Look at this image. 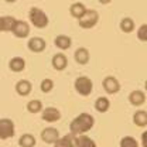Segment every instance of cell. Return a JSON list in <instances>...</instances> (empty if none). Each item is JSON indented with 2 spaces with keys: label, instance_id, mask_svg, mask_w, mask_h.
Listing matches in <instances>:
<instances>
[{
  "label": "cell",
  "instance_id": "obj_14",
  "mask_svg": "<svg viewBox=\"0 0 147 147\" xmlns=\"http://www.w3.org/2000/svg\"><path fill=\"white\" fill-rule=\"evenodd\" d=\"M129 102L133 105V106H142L146 103V93L143 91H133L130 92L129 95Z\"/></svg>",
  "mask_w": 147,
  "mask_h": 147
},
{
  "label": "cell",
  "instance_id": "obj_10",
  "mask_svg": "<svg viewBox=\"0 0 147 147\" xmlns=\"http://www.w3.org/2000/svg\"><path fill=\"white\" fill-rule=\"evenodd\" d=\"M58 137H59V133L55 127H45L41 131V139L47 144H54L58 140Z\"/></svg>",
  "mask_w": 147,
  "mask_h": 147
},
{
  "label": "cell",
  "instance_id": "obj_7",
  "mask_svg": "<svg viewBox=\"0 0 147 147\" xmlns=\"http://www.w3.org/2000/svg\"><path fill=\"white\" fill-rule=\"evenodd\" d=\"M102 86H103L105 92L109 93V95H115V93H117V92L120 91V82H119L115 76H112V75L103 78Z\"/></svg>",
  "mask_w": 147,
  "mask_h": 147
},
{
  "label": "cell",
  "instance_id": "obj_25",
  "mask_svg": "<svg viewBox=\"0 0 147 147\" xmlns=\"http://www.w3.org/2000/svg\"><path fill=\"white\" fill-rule=\"evenodd\" d=\"M27 110L30 112V113H40V112H42V102L40 100V99H33V100H30L28 103H27Z\"/></svg>",
  "mask_w": 147,
  "mask_h": 147
},
{
  "label": "cell",
  "instance_id": "obj_15",
  "mask_svg": "<svg viewBox=\"0 0 147 147\" xmlns=\"http://www.w3.org/2000/svg\"><path fill=\"white\" fill-rule=\"evenodd\" d=\"M74 58H75V61H76L78 64H81V65H86V64L89 62V59H91V54H89L88 48H85V47H79V48L75 51Z\"/></svg>",
  "mask_w": 147,
  "mask_h": 147
},
{
  "label": "cell",
  "instance_id": "obj_6",
  "mask_svg": "<svg viewBox=\"0 0 147 147\" xmlns=\"http://www.w3.org/2000/svg\"><path fill=\"white\" fill-rule=\"evenodd\" d=\"M30 26L28 23L23 21V20H17L13 26V30H11V34L17 38H27L30 36Z\"/></svg>",
  "mask_w": 147,
  "mask_h": 147
},
{
  "label": "cell",
  "instance_id": "obj_5",
  "mask_svg": "<svg viewBox=\"0 0 147 147\" xmlns=\"http://www.w3.org/2000/svg\"><path fill=\"white\" fill-rule=\"evenodd\" d=\"M14 134H16L14 122L11 119H7V117L0 119V139L7 140V139H11Z\"/></svg>",
  "mask_w": 147,
  "mask_h": 147
},
{
  "label": "cell",
  "instance_id": "obj_30",
  "mask_svg": "<svg viewBox=\"0 0 147 147\" xmlns=\"http://www.w3.org/2000/svg\"><path fill=\"white\" fill-rule=\"evenodd\" d=\"M98 1H99L100 4H109V3L112 1V0H98Z\"/></svg>",
  "mask_w": 147,
  "mask_h": 147
},
{
  "label": "cell",
  "instance_id": "obj_21",
  "mask_svg": "<svg viewBox=\"0 0 147 147\" xmlns=\"http://www.w3.org/2000/svg\"><path fill=\"white\" fill-rule=\"evenodd\" d=\"M86 11V7L82 4V3H72L71 4V7H69V14L72 16V17H75L76 20H79V18L84 16V13Z\"/></svg>",
  "mask_w": 147,
  "mask_h": 147
},
{
  "label": "cell",
  "instance_id": "obj_19",
  "mask_svg": "<svg viewBox=\"0 0 147 147\" xmlns=\"http://www.w3.org/2000/svg\"><path fill=\"white\" fill-rule=\"evenodd\" d=\"M54 147H75V136L69 133L62 137H58V140L54 143Z\"/></svg>",
  "mask_w": 147,
  "mask_h": 147
},
{
  "label": "cell",
  "instance_id": "obj_20",
  "mask_svg": "<svg viewBox=\"0 0 147 147\" xmlns=\"http://www.w3.org/2000/svg\"><path fill=\"white\" fill-rule=\"evenodd\" d=\"M75 147H98V146L93 142V139H91L86 134H82V136H76L75 137Z\"/></svg>",
  "mask_w": 147,
  "mask_h": 147
},
{
  "label": "cell",
  "instance_id": "obj_28",
  "mask_svg": "<svg viewBox=\"0 0 147 147\" xmlns=\"http://www.w3.org/2000/svg\"><path fill=\"white\" fill-rule=\"evenodd\" d=\"M137 38L143 42L147 41V24H143L139 30H137Z\"/></svg>",
  "mask_w": 147,
  "mask_h": 147
},
{
  "label": "cell",
  "instance_id": "obj_23",
  "mask_svg": "<svg viewBox=\"0 0 147 147\" xmlns=\"http://www.w3.org/2000/svg\"><path fill=\"white\" fill-rule=\"evenodd\" d=\"M110 108V100L105 96H100L95 100V109L98 110L99 113H106Z\"/></svg>",
  "mask_w": 147,
  "mask_h": 147
},
{
  "label": "cell",
  "instance_id": "obj_24",
  "mask_svg": "<svg viewBox=\"0 0 147 147\" xmlns=\"http://www.w3.org/2000/svg\"><path fill=\"white\" fill-rule=\"evenodd\" d=\"M119 27H120V30L123 31V33H131V31H134V28H136V24H134V20L130 17H123L120 20V24H119Z\"/></svg>",
  "mask_w": 147,
  "mask_h": 147
},
{
  "label": "cell",
  "instance_id": "obj_17",
  "mask_svg": "<svg viewBox=\"0 0 147 147\" xmlns=\"http://www.w3.org/2000/svg\"><path fill=\"white\" fill-rule=\"evenodd\" d=\"M31 91H33V85L27 79H20L16 84V92L20 96H27V95L31 93Z\"/></svg>",
  "mask_w": 147,
  "mask_h": 147
},
{
  "label": "cell",
  "instance_id": "obj_12",
  "mask_svg": "<svg viewBox=\"0 0 147 147\" xmlns=\"http://www.w3.org/2000/svg\"><path fill=\"white\" fill-rule=\"evenodd\" d=\"M16 21L17 18H14L13 16H1L0 17V33H11Z\"/></svg>",
  "mask_w": 147,
  "mask_h": 147
},
{
  "label": "cell",
  "instance_id": "obj_3",
  "mask_svg": "<svg viewBox=\"0 0 147 147\" xmlns=\"http://www.w3.org/2000/svg\"><path fill=\"white\" fill-rule=\"evenodd\" d=\"M99 21V13L93 9H86V11L84 13V16L78 20V24L81 28L84 30H89V28H93Z\"/></svg>",
  "mask_w": 147,
  "mask_h": 147
},
{
  "label": "cell",
  "instance_id": "obj_2",
  "mask_svg": "<svg viewBox=\"0 0 147 147\" xmlns=\"http://www.w3.org/2000/svg\"><path fill=\"white\" fill-rule=\"evenodd\" d=\"M28 18L31 21V24L37 28H45L50 23V18L45 14L44 10H41L40 7H31L28 11Z\"/></svg>",
  "mask_w": 147,
  "mask_h": 147
},
{
  "label": "cell",
  "instance_id": "obj_27",
  "mask_svg": "<svg viewBox=\"0 0 147 147\" xmlns=\"http://www.w3.org/2000/svg\"><path fill=\"white\" fill-rule=\"evenodd\" d=\"M120 147H139V142L131 136H125L120 140Z\"/></svg>",
  "mask_w": 147,
  "mask_h": 147
},
{
  "label": "cell",
  "instance_id": "obj_8",
  "mask_svg": "<svg viewBox=\"0 0 147 147\" xmlns=\"http://www.w3.org/2000/svg\"><path fill=\"white\" fill-rule=\"evenodd\" d=\"M41 117L44 122L47 123H55L61 119V112L57 109V108H45L42 109V113H41Z\"/></svg>",
  "mask_w": 147,
  "mask_h": 147
},
{
  "label": "cell",
  "instance_id": "obj_4",
  "mask_svg": "<svg viewBox=\"0 0 147 147\" xmlns=\"http://www.w3.org/2000/svg\"><path fill=\"white\" fill-rule=\"evenodd\" d=\"M74 86L81 96H89L93 91V82L89 76H78L74 82Z\"/></svg>",
  "mask_w": 147,
  "mask_h": 147
},
{
  "label": "cell",
  "instance_id": "obj_13",
  "mask_svg": "<svg viewBox=\"0 0 147 147\" xmlns=\"http://www.w3.org/2000/svg\"><path fill=\"white\" fill-rule=\"evenodd\" d=\"M54 42H55V47H57L58 50H62V51L69 50L71 45H72V40H71V37L65 36V34H59V36H57L55 37V40H54Z\"/></svg>",
  "mask_w": 147,
  "mask_h": 147
},
{
  "label": "cell",
  "instance_id": "obj_9",
  "mask_svg": "<svg viewBox=\"0 0 147 147\" xmlns=\"http://www.w3.org/2000/svg\"><path fill=\"white\" fill-rule=\"evenodd\" d=\"M27 47H28V50L33 51V53H42V51L47 48V42H45V40L41 38V37H33V38L28 40Z\"/></svg>",
  "mask_w": 147,
  "mask_h": 147
},
{
  "label": "cell",
  "instance_id": "obj_26",
  "mask_svg": "<svg viewBox=\"0 0 147 147\" xmlns=\"http://www.w3.org/2000/svg\"><path fill=\"white\" fill-rule=\"evenodd\" d=\"M40 89H41V92H44V93H50V92L54 89V81L50 79V78L42 79L41 84H40Z\"/></svg>",
  "mask_w": 147,
  "mask_h": 147
},
{
  "label": "cell",
  "instance_id": "obj_11",
  "mask_svg": "<svg viewBox=\"0 0 147 147\" xmlns=\"http://www.w3.org/2000/svg\"><path fill=\"white\" fill-rule=\"evenodd\" d=\"M51 64H53V68H54L55 71H64V69H67V67H68V58H67L65 54L58 53V54H55L54 57H53Z\"/></svg>",
  "mask_w": 147,
  "mask_h": 147
},
{
  "label": "cell",
  "instance_id": "obj_16",
  "mask_svg": "<svg viewBox=\"0 0 147 147\" xmlns=\"http://www.w3.org/2000/svg\"><path fill=\"white\" fill-rule=\"evenodd\" d=\"M9 68L13 72H23L26 69V59L23 57H13L9 61Z\"/></svg>",
  "mask_w": 147,
  "mask_h": 147
},
{
  "label": "cell",
  "instance_id": "obj_18",
  "mask_svg": "<svg viewBox=\"0 0 147 147\" xmlns=\"http://www.w3.org/2000/svg\"><path fill=\"white\" fill-rule=\"evenodd\" d=\"M36 144L37 140L34 134H31V133H24L18 139V146L20 147H36Z\"/></svg>",
  "mask_w": 147,
  "mask_h": 147
},
{
  "label": "cell",
  "instance_id": "obj_29",
  "mask_svg": "<svg viewBox=\"0 0 147 147\" xmlns=\"http://www.w3.org/2000/svg\"><path fill=\"white\" fill-rule=\"evenodd\" d=\"M146 131H143V133H142V146L143 147H147V144H146Z\"/></svg>",
  "mask_w": 147,
  "mask_h": 147
},
{
  "label": "cell",
  "instance_id": "obj_22",
  "mask_svg": "<svg viewBox=\"0 0 147 147\" xmlns=\"http://www.w3.org/2000/svg\"><path fill=\"white\" fill-rule=\"evenodd\" d=\"M133 123L139 127H146L147 126V112L146 110H137L133 115Z\"/></svg>",
  "mask_w": 147,
  "mask_h": 147
},
{
  "label": "cell",
  "instance_id": "obj_1",
  "mask_svg": "<svg viewBox=\"0 0 147 147\" xmlns=\"http://www.w3.org/2000/svg\"><path fill=\"white\" fill-rule=\"evenodd\" d=\"M95 125V119L91 113H79L72 122L69 123V131L72 136H82L86 134Z\"/></svg>",
  "mask_w": 147,
  "mask_h": 147
}]
</instances>
